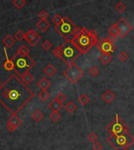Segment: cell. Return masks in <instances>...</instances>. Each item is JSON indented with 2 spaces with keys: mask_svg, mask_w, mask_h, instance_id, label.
Masks as SVG:
<instances>
[{
  "mask_svg": "<svg viewBox=\"0 0 134 150\" xmlns=\"http://www.w3.org/2000/svg\"><path fill=\"white\" fill-rule=\"evenodd\" d=\"M34 97V91L16 74L8 77L0 88V104L11 115H16Z\"/></svg>",
  "mask_w": 134,
  "mask_h": 150,
  "instance_id": "cell-1",
  "label": "cell"
},
{
  "mask_svg": "<svg viewBox=\"0 0 134 150\" xmlns=\"http://www.w3.org/2000/svg\"><path fill=\"white\" fill-rule=\"evenodd\" d=\"M70 40L82 54H86L96 44L97 35L95 30L82 28Z\"/></svg>",
  "mask_w": 134,
  "mask_h": 150,
  "instance_id": "cell-2",
  "label": "cell"
},
{
  "mask_svg": "<svg viewBox=\"0 0 134 150\" xmlns=\"http://www.w3.org/2000/svg\"><path fill=\"white\" fill-rule=\"evenodd\" d=\"M53 53L57 58L61 59L68 66L74 63L75 59L82 54L71 40H66L61 45L54 49Z\"/></svg>",
  "mask_w": 134,
  "mask_h": 150,
  "instance_id": "cell-3",
  "label": "cell"
},
{
  "mask_svg": "<svg viewBox=\"0 0 134 150\" xmlns=\"http://www.w3.org/2000/svg\"><path fill=\"white\" fill-rule=\"evenodd\" d=\"M107 141L115 150H127L134 143V136L127 131L117 135L111 134Z\"/></svg>",
  "mask_w": 134,
  "mask_h": 150,
  "instance_id": "cell-4",
  "label": "cell"
},
{
  "mask_svg": "<svg viewBox=\"0 0 134 150\" xmlns=\"http://www.w3.org/2000/svg\"><path fill=\"white\" fill-rule=\"evenodd\" d=\"M14 63V70L19 77L23 76L25 73L29 72L31 69L35 65V61L29 56H22L15 54L13 58Z\"/></svg>",
  "mask_w": 134,
  "mask_h": 150,
  "instance_id": "cell-5",
  "label": "cell"
},
{
  "mask_svg": "<svg viewBox=\"0 0 134 150\" xmlns=\"http://www.w3.org/2000/svg\"><path fill=\"white\" fill-rule=\"evenodd\" d=\"M55 30L63 38L70 40L79 30V28L68 16H64L62 23L57 27H55Z\"/></svg>",
  "mask_w": 134,
  "mask_h": 150,
  "instance_id": "cell-6",
  "label": "cell"
},
{
  "mask_svg": "<svg viewBox=\"0 0 134 150\" xmlns=\"http://www.w3.org/2000/svg\"><path fill=\"white\" fill-rule=\"evenodd\" d=\"M106 130L108 132H110L111 134L117 135V134H121L125 132H127L129 131V127L127 126L122 119H120L118 113H116L115 119L107 126Z\"/></svg>",
  "mask_w": 134,
  "mask_h": 150,
  "instance_id": "cell-7",
  "label": "cell"
},
{
  "mask_svg": "<svg viewBox=\"0 0 134 150\" xmlns=\"http://www.w3.org/2000/svg\"><path fill=\"white\" fill-rule=\"evenodd\" d=\"M63 74L71 83H76L83 76L84 72L78 66L74 63L68 66V67L63 70Z\"/></svg>",
  "mask_w": 134,
  "mask_h": 150,
  "instance_id": "cell-8",
  "label": "cell"
},
{
  "mask_svg": "<svg viewBox=\"0 0 134 150\" xmlns=\"http://www.w3.org/2000/svg\"><path fill=\"white\" fill-rule=\"evenodd\" d=\"M115 25L118 31V36H120L122 38H124L133 30V27L125 21L124 17L120 19L117 23H115Z\"/></svg>",
  "mask_w": 134,
  "mask_h": 150,
  "instance_id": "cell-9",
  "label": "cell"
},
{
  "mask_svg": "<svg viewBox=\"0 0 134 150\" xmlns=\"http://www.w3.org/2000/svg\"><path fill=\"white\" fill-rule=\"evenodd\" d=\"M96 47L98 48L102 53L111 54V52L115 51V45L111 42H108L105 38H101V40L97 41L96 44Z\"/></svg>",
  "mask_w": 134,
  "mask_h": 150,
  "instance_id": "cell-10",
  "label": "cell"
},
{
  "mask_svg": "<svg viewBox=\"0 0 134 150\" xmlns=\"http://www.w3.org/2000/svg\"><path fill=\"white\" fill-rule=\"evenodd\" d=\"M22 124V120L16 115H12L6 121V129L9 132H14Z\"/></svg>",
  "mask_w": 134,
  "mask_h": 150,
  "instance_id": "cell-11",
  "label": "cell"
},
{
  "mask_svg": "<svg viewBox=\"0 0 134 150\" xmlns=\"http://www.w3.org/2000/svg\"><path fill=\"white\" fill-rule=\"evenodd\" d=\"M24 39L27 41L28 44L31 47L35 46L41 40V36L38 33H36L34 30H29L25 34Z\"/></svg>",
  "mask_w": 134,
  "mask_h": 150,
  "instance_id": "cell-12",
  "label": "cell"
},
{
  "mask_svg": "<svg viewBox=\"0 0 134 150\" xmlns=\"http://www.w3.org/2000/svg\"><path fill=\"white\" fill-rule=\"evenodd\" d=\"M115 93L110 90H106L101 96V98L107 103H111L113 101L115 100Z\"/></svg>",
  "mask_w": 134,
  "mask_h": 150,
  "instance_id": "cell-13",
  "label": "cell"
},
{
  "mask_svg": "<svg viewBox=\"0 0 134 150\" xmlns=\"http://www.w3.org/2000/svg\"><path fill=\"white\" fill-rule=\"evenodd\" d=\"M37 85L42 91H47V89L51 86V82L49 81L46 77H42L38 81Z\"/></svg>",
  "mask_w": 134,
  "mask_h": 150,
  "instance_id": "cell-14",
  "label": "cell"
},
{
  "mask_svg": "<svg viewBox=\"0 0 134 150\" xmlns=\"http://www.w3.org/2000/svg\"><path fill=\"white\" fill-rule=\"evenodd\" d=\"M48 106L52 110V112L53 111H54V112H59L62 109V107H63V103H60L59 101L56 100V98H54L49 103Z\"/></svg>",
  "mask_w": 134,
  "mask_h": 150,
  "instance_id": "cell-15",
  "label": "cell"
},
{
  "mask_svg": "<svg viewBox=\"0 0 134 150\" xmlns=\"http://www.w3.org/2000/svg\"><path fill=\"white\" fill-rule=\"evenodd\" d=\"M35 26H36V28H37L38 29H39L41 31L45 32V31H46V30L49 28V27H50V23H49V22L47 21V20H39V21L36 23Z\"/></svg>",
  "mask_w": 134,
  "mask_h": 150,
  "instance_id": "cell-16",
  "label": "cell"
},
{
  "mask_svg": "<svg viewBox=\"0 0 134 150\" xmlns=\"http://www.w3.org/2000/svg\"><path fill=\"white\" fill-rule=\"evenodd\" d=\"M5 53H6V61L3 63V67H4L5 70H7V71H11V70H14V67H15L14 61H13L12 59H9V57H8L6 51V48H5Z\"/></svg>",
  "mask_w": 134,
  "mask_h": 150,
  "instance_id": "cell-17",
  "label": "cell"
},
{
  "mask_svg": "<svg viewBox=\"0 0 134 150\" xmlns=\"http://www.w3.org/2000/svg\"><path fill=\"white\" fill-rule=\"evenodd\" d=\"M15 38L13 37L12 35H7L6 36H5L4 38L2 39V44L4 45L5 47H6L8 49H10L14 44H15Z\"/></svg>",
  "mask_w": 134,
  "mask_h": 150,
  "instance_id": "cell-18",
  "label": "cell"
},
{
  "mask_svg": "<svg viewBox=\"0 0 134 150\" xmlns=\"http://www.w3.org/2000/svg\"><path fill=\"white\" fill-rule=\"evenodd\" d=\"M43 73L46 75L47 77H52V76H53L56 73V69L55 68V67H53L52 64L49 63L43 69Z\"/></svg>",
  "mask_w": 134,
  "mask_h": 150,
  "instance_id": "cell-19",
  "label": "cell"
},
{
  "mask_svg": "<svg viewBox=\"0 0 134 150\" xmlns=\"http://www.w3.org/2000/svg\"><path fill=\"white\" fill-rule=\"evenodd\" d=\"M112 55L108 53H101V56H99V59L103 65H108V63L112 60Z\"/></svg>",
  "mask_w": 134,
  "mask_h": 150,
  "instance_id": "cell-20",
  "label": "cell"
},
{
  "mask_svg": "<svg viewBox=\"0 0 134 150\" xmlns=\"http://www.w3.org/2000/svg\"><path fill=\"white\" fill-rule=\"evenodd\" d=\"M31 117H32V119H34V120H35V122L39 123V122L44 118V114L42 113V112L41 110H37L32 112Z\"/></svg>",
  "mask_w": 134,
  "mask_h": 150,
  "instance_id": "cell-21",
  "label": "cell"
},
{
  "mask_svg": "<svg viewBox=\"0 0 134 150\" xmlns=\"http://www.w3.org/2000/svg\"><path fill=\"white\" fill-rule=\"evenodd\" d=\"M21 78L22 80V81L25 84H30L34 81V79H35L32 75L31 74L30 72L25 73L23 76H21Z\"/></svg>",
  "mask_w": 134,
  "mask_h": 150,
  "instance_id": "cell-22",
  "label": "cell"
},
{
  "mask_svg": "<svg viewBox=\"0 0 134 150\" xmlns=\"http://www.w3.org/2000/svg\"><path fill=\"white\" fill-rule=\"evenodd\" d=\"M29 49L28 47L26 46L25 45H21V46L19 47L18 50L16 51V55H19V56H28L29 54Z\"/></svg>",
  "mask_w": 134,
  "mask_h": 150,
  "instance_id": "cell-23",
  "label": "cell"
},
{
  "mask_svg": "<svg viewBox=\"0 0 134 150\" xmlns=\"http://www.w3.org/2000/svg\"><path fill=\"white\" fill-rule=\"evenodd\" d=\"M64 108H65V110L68 111L69 113H72L75 111V110L77 109V105L75 104L74 102L72 101H69L68 103H66L65 105H64Z\"/></svg>",
  "mask_w": 134,
  "mask_h": 150,
  "instance_id": "cell-24",
  "label": "cell"
},
{
  "mask_svg": "<svg viewBox=\"0 0 134 150\" xmlns=\"http://www.w3.org/2000/svg\"><path fill=\"white\" fill-rule=\"evenodd\" d=\"M89 101H90V98H89V96L86 95V94H82L81 96L78 98V102L81 104L82 105L85 106V105H86L88 103H89Z\"/></svg>",
  "mask_w": 134,
  "mask_h": 150,
  "instance_id": "cell-25",
  "label": "cell"
},
{
  "mask_svg": "<svg viewBox=\"0 0 134 150\" xmlns=\"http://www.w3.org/2000/svg\"><path fill=\"white\" fill-rule=\"evenodd\" d=\"M88 73H89V74L91 77H96L100 74V70H99V68L97 67H96V66H93V67L89 68V70H88Z\"/></svg>",
  "mask_w": 134,
  "mask_h": 150,
  "instance_id": "cell-26",
  "label": "cell"
},
{
  "mask_svg": "<svg viewBox=\"0 0 134 150\" xmlns=\"http://www.w3.org/2000/svg\"><path fill=\"white\" fill-rule=\"evenodd\" d=\"M63 21V17L60 15V14H56L53 16L52 18V22L53 23V24L55 25V27H57L62 23Z\"/></svg>",
  "mask_w": 134,
  "mask_h": 150,
  "instance_id": "cell-27",
  "label": "cell"
},
{
  "mask_svg": "<svg viewBox=\"0 0 134 150\" xmlns=\"http://www.w3.org/2000/svg\"><path fill=\"white\" fill-rule=\"evenodd\" d=\"M13 4L16 9H22L26 4H27V2L25 0H14L13 1Z\"/></svg>",
  "mask_w": 134,
  "mask_h": 150,
  "instance_id": "cell-28",
  "label": "cell"
},
{
  "mask_svg": "<svg viewBox=\"0 0 134 150\" xmlns=\"http://www.w3.org/2000/svg\"><path fill=\"white\" fill-rule=\"evenodd\" d=\"M115 9L116 11L118 12L119 13H122L125 10V5L124 4V2H122V1H120L116 4L115 6Z\"/></svg>",
  "mask_w": 134,
  "mask_h": 150,
  "instance_id": "cell-29",
  "label": "cell"
},
{
  "mask_svg": "<svg viewBox=\"0 0 134 150\" xmlns=\"http://www.w3.org/2000/svg\"><path fill=\"white\" fill-rule=\"evenodd\" d=\"M61 115L59 112H54V111H53V112L49 114V118H50L53 122H57L59 120L61 119Z\"/></svg>",
  "mask_w": 134,
  "mask_h": 150,
  "instance_id": "cell-30",
  "label": "cell"
},
{
  "mask_svg": "<svg viewBox=\"0 0 134 150\" xmlns=\"http://www.w3.org/2000/svg\"><path fill=\"white\" fill-rule=\"evenodd\" d=\"M38 98H39L41 100L46 102V101L50 97V94H49L47 91H42L39 94H38Z\"/></svg>",
  "mask_w": 134,
  "mask_h": 150,
  "instance_id": "cell-31",
  "label": "cell"
},
{
  "mask_svg": "<svg viewBox=\"0 0 134 150\" xmlns=\"http://www.w3.org/2000/svg\"><path fill=\"white\" fill-rule=\"evenodd\" d=\"M14 38H15L17 41L21 42V41L24 39V38H25V34H24V32L22 30H16V32L14 34Z\"/></svg>",
  "mask_w": 134,
  "mask_h": 150,
  "instance_id": "cell-32",
  "label": "cell"
},
{
  "mask_svg": "<svg viewBox=\"0 0 134 150\" xmlns=\"http://www.w3.org/2000/svg\"><path fill=\"white\" fill-rule=\"evenodd\" d=\"M118 59H119L120 61L125 62V61H126L127 59H129V54L125 51L120 52L119 53H118Z\"/></svg>",
  "mask_w": 134,
  "mask_h": 150,
  "instance_id": "cell-33",
  "label": "cell"
},
{
  "mask_svg": "<svg viewBox=\"0 0 134 150\" xmlns=\"http://www.w3.org/2000/svg\"><path fill=\"white\" fill-rule=\"evenodd\" d=\"M108 35H111L113 36H115V37L118 36V31L117 28H116L115 24H113V25H111L109 28V29H108Z\"/></svg>",
  "mask_w": 134,
  "mask_h": 150,
  "instance_id": "cell-34",
  "label": "cell"
},
{
  "mask_svg": "<svg viewBox=\"0 0 134 150\" xmlns=\"http://www.w3.org/2000/svg\"><path fill=\"white\" fill-rule=\"evenodd\" d=\"M88 140L90 142H93V143H95L97 141V138H98V136L97 134L94 133V132H90V133L88 134Z\"/></svg>",
  "mask_w": 134,
  "mask_h": 150,
  "instance_id": "cell-35",
  "label": "cell"
},
{
  "mask_svg": "<svg viewBox=\"0 0 134 150\" xmlns=\"http://www.w3.org/2000/svg\"><path fill=\"white\" fill-rule=\"evenodd\" d=\"M41 46L43 49H45L46 51H49V49L52 48V43L48 40H46L44 42H42V45H41Z\"/></svg>",
  "mask_w": 134,
  "mask_h": 150,
  "instance_id": "cell-36",
  "label": "cell"
},
{
  "mask_svg": "<svg viewBox=\"0 0 134 150\" xmlns=\"http://www.w3.org/2000/svg\"><path fill=\"white\" fill-rule=\"evenodd\" d=\"M56 98L57 101H59L60 103H63V102L67 99V96H66L63 93H62V92H59V93L56 95V98Z\"/></svg>",
  "mask_w": 134,
  "mask_h": 150,
  "instance_id": "cell-37",
  "label": "cell"
},
{
  "mask_svg": "<svg viewBox=\"0 0 134 150\" xmlns=\"http://www.w3.org/2000/svg\"><path fill=\"white\" fill-rule=\"evenodd\" d=\"M48 16H49V13L46 10H42L38 14V16L39 17L40 20H46Z\"/></svg>",
  "mask_w": 134,
  "mask_h": 150,
  "instance_id": "cell-38",
  "label": "cell"
},
{
  "mask_svg": "<svg viewBox=\"0 0 134 150\" xmlns=\"http://www.w3.org/2000/svg\"><path fill=\"white\" fill-rule=\"evenodd\" d=\"M93 150H102L103 149V145L101 142H96L93 145Z\"/></svg>",
  "mask_w": 134,
  "mask_h": 150,
  "instance_id": "cell-39",
  "label": "cell"
},
{
  "mask_svg": "<svg viewBox=\"0 0 134 150\" xmlns=\"http://www.w3.org/2000/svg\"><path fill=\"white\" fill-rule=\"evenodd\" d=\"M106 39L108 40V42H111V43H114V42L117 40V37L113 36V35H108V38H106Z\"/></svg>",
  "mask_w": 134,
  "mask_h": 150,
  "instance_id": "cell-40",
  "label": "cell"
},
{
  "mask_svg": "<svg viewBox=\"0 0 134 150\" xmlns=\"http://www.w3.org/2000/svg\"><path fill=\"white\" fill-rule=\"evenodd\" d=\"M1 86H2V84H1V81H0V88H1Z\"/></svg>",
  "mask_w": 134,
  "mask_h": 150,
  "instance_id": "cell-41",
  "label": "cell"
},
{
  "mask_svg": "<svg viewBox=\"0 0 134 150\" xmlns=\"http://www.w3.org/2000/svg\"><path fill=\"white\" fill-rule=\"evenodd\" d=\"M133 38H134V35H133Z\"/></svg>",
  "mask_w": 134,
  "mask_h": 150,
  "instance_id": "cell-42",
  "label": "cell"
}]
</instances>
